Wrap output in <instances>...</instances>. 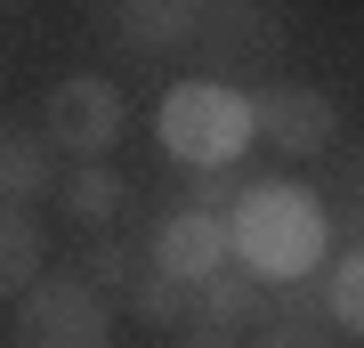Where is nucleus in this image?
<instances>
[{
  "instance_id": "6e6552de",
  "label": "nucleus",
  "mask_w": 364,
  "mask_h": 348,
  "mask_svg": "<svg viewBox=\"0 0 364 348\" xmlns=\"http://www.w3.org/2000/svg\"><path fill=\"white\" fill-rule=\"evenodd\" d=\"M57 146H49V130H25V122H9L0 130V203H16V211H33L41 194H57Z\"/></svg>"
},
{
  "instance_id": "4468645a",
  "label": "nucleus",
  "mask_w": 364,
  "mask_h": 348,
  "mask_svg": "<svg viewBox=\"0 0 364 348\" xmlns=\"http://www.w3.org/2000/svg\"><path fill=\"white\" fill-rule=\"evenodd\" d=\"M130 316L146 332H186V324H195V284H178V275H162L154 259H146L138 284H130Z\"/></svg>"
},
{
  "instance_id": "f257e3e1",
  "label": "nucleus",
  "mask_w": 364,
  "mask_h": 348,
  "mask_svg": "<svg viewBox=\"0 0 364 348\" xmlns=\"http://www.w3.org/2000/svg\"><path fill=\"white\" fill-rule=\"evenodd\" d=\"M227 235H235V268H243V275H259V284H291V292L316 284L324 259H332L324 203H316L308 186H291V179L243 186L235 211H227Z\"/></svg>"
},
{
  "instance_id": "6ab92c4d",
  "label": "nucleus",
  "mask_w": 364,
  "mask_h": 348,
  "mask_svg": "<svg viewBox=\"0 0 364 348\" xmlns=\"http://www.w3.org/2000/svg\"><path fill=\"white\" fill-rule=\"evenodd\" d=\"M356 194H364V170H356Z\"/></svg>"
},
{
  "instance_id": "ddd939ff",
  "label": "nucleus",
  "mask_w": 364,
  "mask_h": 348,
  "mask_svg": "<svg viewBox=\"0 0 364 348\" xmlns=\"http://www.w3.org/2000/svg\"><path fill=\"white\" fill-rule=\"evenodd\" d=\"M122 203H130V186H122L105 162H73L65 179H57V211H65L73 227H114Z\"/></svg>"
},
{
  "instance_id": "f03ea898",
  "label": "nucleus",
  "mask_w": 364,
  "mask_h": 348,
  "mask_svg": "<svg viewBox=\"0 0 364 348\" xmlns=\"http://www.w3.org/2000/svg\"><path fill=\"white\" fill-rule=\"evenodd\" d=\"M154 146L178 170H227V162H243L251 146H259V114H251V97L235 90V81L195 73V81H178V90H162Z\"/></svg>"
},
{
  "instance_id": "a211bd4d",
  "label": "nucleus",
  "mask_w": 364,
  "mask_h": 348,
  "mask_svg": "<svg viewBox=\"0 0 364 348\" xmlns=\"http://www.w3.org/2000/svg\"><path fill=\"white\" fill-rule=\"evenodd\" d=\"M186 9H210V0H186Z\"/></svg>"
},
{
  "instance_id": "dca6fc26",
  "label": "nucleus",
  "mask_w": 364,
  "mask_h": 348,
  "mask_svg": "<svg viewBox=\"0 0 364 348\" xmlns=\"http://www.w3.org/2000/svg\"><path fill=\"white\" fill-rule=\"evenodd\" d=\"M138 268H146V259H130L122 243H105V235H97V243H81V275H90L97 292H130Z\"/></svg>"
},
{
  "instance_id": "f8f14e48",
  "label": "nucleus",
  "mask_w": 364,
  "mask_h": 348,
  "mask_svg": "<svg viewBox=\"0 0 364 348\" xmlns=\"http://www.w3.org/2000/svg\"><path fill=\"white\" fill-rule=\"evenodd\" d=\"M308 308L324 316L340 340H364V251H340V259H324V275H316Z\"/></svg>"
},
{
  "instance_id": "0eeeda50",
  "label": "nucleus",
  "mask_w": 364,
  "mask_h": 348,
  "mask_svg": "<svg viewBox=\"0 0 364 348\" xmlns=\"http://www.w3.org/2000/svg\"><path fill=\"white\" fill-rule=\"evenodd\" d=\"M195 49H203L210 65H259V57L275 49V16L259 9V0H210Z\"/></svg>"
},
{
  "instance_id": "2eb2a0df",
  "label": "nucleus",
  "mask_w": 364,
  "mask_h": 348,
  "mask_svg": "<svg viewBox=\"0 0 364 348\" xmlns=\"http://www.w3.org/2000/svg\"><path fill=\"white\" fill-rule=\"evenodd\" d=\"M251 348H340V332L316 308H275L259 332H251Z\"/></svg>"
},
{
  "instance_id": "1a4fd4ad",
  "label": "nucleus",
  "mask_w": 364,
  "mask_h": 348,
  "mask_svg": "<svg viewBox=\"0 0 364 348\" xmlns=\"http://www.w3.org/2000/svg\"><path fill=\"white\" fill-rule=\"evenodd\" d=\"M114 33L138 57H170V49H195L203 9H186V0H114Z\"/></svg>"
},
{
  "instance_id": "f3484780",
  "label": "nucleus",
  "mask_w": 364,
  "mask_h": 348,
  "mask_svg": "<svg viewBox=\"0 0 364 348\" xmlns=\"http://www.w3.org/2000/svg\"><path fill=\"white\" fill-rule=\"evenodd\" d=\"M170 348H251L243 332H219V324H186V332H170Z\"/></svg>"
},
{
  "instance_id": "423d86ee",
  "label": "nucleus",
  "mask_w": 364,
  "mask_h": 348,
  "mask_svg": "<svg viewBox=\"0 0 364 348\" xmlns=\"http://www.w3.org/2000/svg\"><path fill=\"white\" fill-rule=\"evenodd\" d=\"M251 114H259V138L275 146V154H291V162L324 154V146L340 138V105L324 90H308V81H275V90H259Z\"/></svg>"
},
{
  "instance_id": "39448f33",
  "label": "nucleus",
  "mask_w": 364,
  "mask_h": 348,
  "mask_svg": "<svg viewBox=\"0 0 364 348\" xmlns=\"http://www.w3.org/2000/svg\"><path fill=\"white\" fill-rule=\"evenodd\" d=\"M146 259L178 284H210L219 268H235V235H227V211H203V203H178L162 211L154 235H146Z\"/></svg>"
},
{
  "instance_id": "9b49d317",
  "label": "nucleus",
  "mask_w": 364,
  "mask_h": 348,
  "mask_svg": "<svg viewBox=\"0 0 364 348\" xmlns=\"http://www.w3.org/2000/svg\"><path fill=\"white\" fill-rule=\"evenodd\" d=\"M41 259H49V235H41L33 211L0 203V308H16L33 284H41Z\"/></svg>"
},
{
  "instance_id": "7ed1b4c3",
  "label": "nucleus",
  "mask_w": 364,
  "mask_h": 348,
  "mask_svg": "<svg viewBox=\"0 0 364 348\" xmlns=\"http://www.w3.org/2000/svg\"><path fill=\"white\" fill-rule=\"evenodd\" d=\"M9 348H114V300L90 275H41L9 308Z\"/></svg>"
},
{
  "instance_id": "9d476101",
  "label": "nucleus",
  "mask_w": 364,
  "mask_h": 348,
  "mask_svg": "<svg viewBox=\"0 0 364 348\" xmlns=\"http://www.w3.org/2000/svg\"><path fill=\"white\" fill-rule=\"evenodd\" d=\"M275 316V300L259 275H243V268H219L210 284H195V324H219V332H259V324Z\"/></svg>"
},
{
  "instance_id": "20e7f679",
  "label": "nucleus",
  "mask_w": 364,
  "mask_h": 348,
  "mask_svg": "<svg viewBox=\"0 0 364 348\" xmlns=\"http://www.w3.org/2000/svg\"><path fill=\"white\" fill-rule=\"evenodd\" d=\"M41 130H49L57 154L105 162L122 146V130H130V97H122V81H105V73H65L49 90V105H41Z\"/></svg>"
}]
</instances>
